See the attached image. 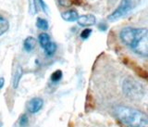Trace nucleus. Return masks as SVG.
<instances>
[{
    "label": "nucleus",
    "mask_w": 148,
    "mask_h": 127,
    "mask_svg": "<svg viewBox=\"0 0 148 127\" xmlns=\"http://www.w3.org/2000/svg\"><path fill=\"white\" fill-rule=\"evenodd\" d=\"M77 21L79 23V25L87 27V26L94 25L96 22V19L94 15H92V14H86V15H82L79 17Z\"/></svg>",
    "instance_id": "7"
},
{
    "label": "nucleus",
    "mask_w": 148,
    "mask_h": 127,
    "mask_svg": "<svg viewBox=\"0 0 148 127\" xmlns=\"http://www.w3.org/2000/svg\"><path fill=\"white\" fill-rule=\"evenodd\" d=\"M38 3L40 5V7L42 8V9H43L45 12L48 11V8H47V6H46V4L44 2V0H38Z\"/></svg>",
    "instance_id": "17"
},
{
    "label": "nucleus",
    "mask_w": 148,
    "mask_h": 127,
    "mask_svg": "<svg viewBox=\"0 0 148 127\" xmlns=\"http://www.w3.org/2000/svg\"><path fill=\"white\" fill-rule=\"evenodd\" d=\"M36 46V40L34 37H27V38L23 42V48L26 51V52H32V50L34 49Z\"/></svg>",
    "instance_id": "9"
},
{
    "label": "nucleus",
    "mask_w": 148,
    "mask_h": 127,
    "mask_svg": "<svg viewBox=\"0 0 148 127\" xmlns=\"http://www.w3.org/2000/svg\"><path fill=\"white\" fill-rule=\"evenodd\" d=\"M62 78V72L60 70H58L54 72L51 75V81L53 83H58Z\"/></svg>",
    "instance_id": "13"
},
{
    "label": "nucleus",
    "mask_w": 148,
    "mask_h": 127,
    "mask_svg": "<svg viewBox=\"0 0 148 127\" xmlns=\"http://www.w3.org/2000/svg\"><path fill=\"white\" fill-rule=\"evenodd\" d=\"M29 7H30V11L32 14H35L36 12V6H35V1L34 0H29Z\"/></svg>",
    "instance_id": "16"
},
{
    "label": "nucleus",
    "mask_w": 148,
    "mask_h": 127,
    "mask_svg": "<svg viewBox=\"0 0 148 127\" xmlns=\"http://www.w3.org/2000/svg\"><path fill=\"white\" fill-rule=\"evenodd\" d=\"M22 74H23L22 69L21 67L17 68L15 73H14V76H13V88L14 89L18 88V84L21 82V79L22 78Z\"/></svg>",
    "instance_id": "10"
},
{
    "label": "nucleus",
    "mask_w": 148,
    "mask_h": 127,
    "mask_svg": "<svg viewBox=\"0 0 148 127\" xmlns=\"http://www.w3.org/2000/svg\"><path fill=\"white\" fill-rule=\"evenodd\" d=\"M119 38L134 53L148 57V29L126 27L120 31Z\"/></svg>",
    "instance_id": "1"
},
{
    "label": "nucleus",
    "mask_w": 148,
    "mask_h": 127,
    "mask_svg": "<svg viewBox=\"0 0 148 127\" xmlns=\"http://www.w3.org/2000/svg\"><path fill=\"white\" fill-rule=\"evenodd\" d=\"M9 28V23L6 18L0 15V36L6 34Z\"/></svg>",
    "instance_id": "11"
},
{
    "label": "nucleus",
    "mask_w": 148,
    "mask_h": 127,
    "mask_svg": "<svg viewBox=\"0 0 148 127\" xmlns=\"http://www.w3.org/2000/svg\"><path fill=\"white\" fill-rule=\"evenodd\" d=\"M99 29L101 31H106V25H105V24H100L99 25Z\"/></svg>",
    "instance_id": "19"
},
{
    "label": "nucleus",
    "mask_w": 148,
    "mask_h": 127,
    "mask_svg": "<svg viewBox=\"0 0 148 127\" xmlns=\"http://www.w3.org/2000/svg\"><path fill=\"white\" fill-rule=\"evenodd\" d=\"M0 127H2V123L0 121Z\"/></svg>",
    "instance_id": "20"
},
{
    "label": "nucleus",
    "mask_w": 148,
    "mask_h": 127,
    "mask_svg": "<svg viewBox=\"0 0 148 127\" xmlns=\"http://www.w3.org/2000/svg\"><path fill=\"white\" fill-rule=\"evenodd\" d=\"M36 26L41 30L46 31L48 29V21L43 18H38L36 21Z\"/></svg>",
    "instance_id": "12"
},
{
    "label": "nucleus",
    "mask_w": 148,
    "mask_h": 127,
    "mask_svg": "<svg viewBox=\"0 0 148 127\" xmlns=\"http://www.w3.org/2000/svg\"><path fill=\"white\" fill-rule=\"evenodd\" d=\"M39 44L42 46V48L45 50V54L47 56H53L57 51V45L54 42L51 41L50 36L46 32H42L38 36Z\"/></svg>",
    "instance_id": "5"
},
{
    "label": "nucleus",
    "mask_w": 148,
    "mask_h": 127,
    "mask_svg": "<svg viewBox=\"0 0 148 127\" xmlns=\"http://www.w3.org/2000/svg\"><path fill=\"white\" fill-rule=\"evenodd\" d=\"M29 124V118L26 114H23L20 119V126L21 127H27Z\"/></svg>",
    "instance_id": "14"
},
{
    "label": "nucleus",
    "mask_w": 148,
    "mask_h": 127,
    "mask_svg": "<svg viewBox=\"0 0 148 127\" xmlns=\"http://www.w3.org/2000/svg\"><path fill=\"white\" fill-rule=\"evenodd\" d=\"M4 84H5V79L3 77H1L0 78V89L4 86Z\"/></svg>",
    "instance_id": "18"
},
{
    "label": "nucleus",
    "mask_w": 148,
    "mask_h": 127,
    "mask_svg": "<svg viewBox=\"0 0 148 127\" xmlns=\"http://www.w3.org/2000/svg\"><path fill=\"white\" fill-rule=\"evenodd\" d=\"M133 8V2L132 0H121L119 3V5L117 7V8L115 10L109 14V16L108 17V20L109 21H116L119 20V19L123 18L125 15L132 10Z\"/></svg>",
    "instance_id": "4"
},
{
    "label": "nucleus",
    "mask_w": 148,
    "mask_h": 127,
    "mask_svg": "<svg viewBox=\"0 0 148 127\" xmlns=\"http://www.w3.org/2000/svg\"><path fill=\"white\" fill-rule=\"evenodd\" d=\"M61 17L63 20L66 21H78V19L80 16H79V14L76 10H74V9H69V10L64 11L61 14Z\"/></svg>",
    "instance_id": "8"
},
{
    "label": "nucleus",
    "mask_w": 148,
    "mask_h": 127,
    "mask_svg": "<svg viewBox=\"0 0 148 127\" xmlns=\"http://www.w3.org/2000/svg\"><path fill=\"white\" fill-rule=\"evenodd\" d=\"M113 113L119 121L127 127H148V115L135 108L118 105Z\"/></svg>",
    "instance_id": "2"
},
{
    "label": "nucleus",
    "mask_w": 148,
    "mask_h": 127,
    "mask_svg": "<svg viewBox=\"0 0 148 127\" xmlns=\"http://www.w3.org/2000/svg\"><path fill=\"white\" fill-rule=\"evenodd\" d=\"M92 34V30L91 29H88V28H86V29L83 30L82 32H81V38L82 39H87L89 38V36L91 35Z\"/></svg>",
    "instance_id": "15"
},
{
    "label": "nucleus",
    "mask_w": 148,
    "mask_h": 127,
    "mask_svg": "<svg viewBox=\"0 0 148 127\" xmlns=\"http://www.w3.org/2000/svg\"><path fill=\"white\" fill-rule=\"evenodd\" d=\"M43 106H44V100L41 97H34L28 102L27 110L30 113L34 114L37 113L39 110H41Z\"/></svg>",
    "instance_id": "6"
},
{
    "label": "nucleus",
    "mask_w": 148,
    "mask_h": 127,
    "mask_svg": "<svg viewBox=\"0 0 148 127\" xmlns=\"http://www.w3.org/2000/svg\"><path fill=\"white\" fill-rule=\"evenodd\" d=\"M123 93L132 99H140L143 97L145 90L138 82L132 78H126L122 84Z\"/></svg>",
    "instance_id": "3"
}]
</instances>
